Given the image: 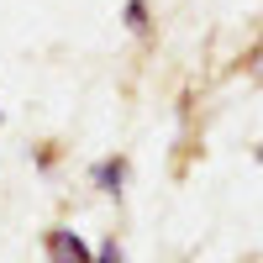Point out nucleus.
Wrapping results in <instances>:
<instances>
[{
  "instance_id": "obj_5",
  "label": "nucleus",
  "mask_w": 263,
  "mask_h": 263,
  "mask_svg": "<svg viewBox=\"0 0 263 263\" xmlns=\"http://www.w3.org/2000/svg\"><path fill=\"white\" fill-rule=\"evenodd\" d=\"M242 63H248V74H253V79H263V42H258V48H253Z\"/></svg>"
},
{
  "instance_id": "obj_4",
  "label": "nucleus",
  "mask_w": 263,
  "mask_h": 263,
  "mask_svg": "<svg viewBox=\"0 0 263 263\" xmlns=\"http://www.w3.org/2000/svg\"><path fill=\"white\" fill-rule=\"evenodd\" d=\"M95 263H121V242H116V237H111V242H100Z\"/></svg>"
},
{
  "instance_id": "obj_2",
  "label": "nucleus",
  "mask_w": 263,
  "mask_h": 263,
  "mask_svg": "<svg viewBox=\"0 0 263 263\" xmlns=\"http://www.w3.org/2000/svg\"><path fill=\"white\" fill-rule=\"evenodd\" d=\"M126 174H132V163L121 158V153H111V158H100V163L90 168V184H95L100 195H121V190H126Z\"/></svg>"
},
{
  "instance_id": "obj_7",
  "label": "nucleus",
  "mask_w": 263,
  "mask_h": 263,
  "mask_svg": "<svg viewBox=\"0 0 263 263\" xmlns=\"http://www.w3.org/2000/svg\"><path fill=\"white\" fill-rule=\"evenodd\" d=\"M0 121H6V111H0Z\"/></svg>"
},
{
  "instance_id": "obj_3",
  "label": "nucleus",
  "mask_w": 263,
  "mask_h": 263,
  "mask_svg": "<svg viewBox=\"0 0 263 263\" xmlns=\"http://www.w3.org/2000/svg\"><path fill=\"white\" fill-rule=\"evenodd\" d=\"M121 21H126L132 37H147V32H153V6H147V0H126V6H121Z\"/></svg>"
},
{
  "instance_id": "obj_1",
  "label": "nucleus",
  "mask_w": 263,
  "mask_h": 263,
  "mask_svg": "<svg viewBox=\"0 0 263 263\" xmlns=\"http://www.w3.org/2000/svg\"><path fill=\"white\" fill-rule=\"evenodd\" d=\"M42 258L48 263H95V248L74 227H48L42 232Z\"/></svg>"
},
{
  "instance_id": "obj_6",
  "label": "nucleus",
  "mask_w": 263,
  "mask_h": 263,
  "mask_svg": "<svg viewBox=\"0 0 263 263\" xmlns=\"http://www.w3.org/2000/svg\"><path fill=\"white\" fill-rule=\"evenodd\" d=\"M253 158H258V163H263V142H258V147H253Z\"/></svg>"
}]
</instances>
